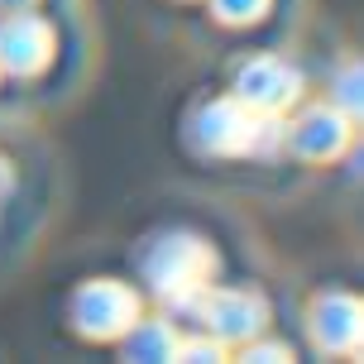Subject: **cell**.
I'll return each instance as SVG.
<instances>
[{
  "instance_id": "6da1fadb",
  "label": "cell",
  "mask_w": 364,
  "mask_h": 364,
  "mask_svg": "<svg viewBox=\"0 0 364 364\" xmlns=\"http://www.w3.org/2000/svg\"><path fill=\"white\" fill-rule=\"evenodd\" d=\"M278 129L273 115H255L250 106H240L235 96L225 101H206V106L192 115L187 125V139L197 154H211V159H235V154H264V149L278 144Z\"/></svg>"
},
{
  "instance_id": "7a4b0ae2",
  "label": "cell",
  "mask_w": 364,
  "mask_h": 364,
  "mask_svg": "<svg viewBox=\"0 0 364 364\" xmlns=\"http://www.w3.org/2000/svg\"><path fill=\"white\" fill-rule=\"evenodd\" d=\"M211 269H216V255L192 230H168V235L154 240V250L144 255L149 288H154V297H164L168 307H182L187 297H197L211 283Z\"/></svg>"
},
{
  "instance_id": "3957f363",
  "label": "cell",
  "mask_w": 364,
  "mask_h": 364,
  "mask_svg": "<svg viewBox=\"0 0 364 364\" xmlns=\"http://www.w3.org/2000/svg\"><path fill=\"white\" fill-rule=\"evenodd\" d=\"M182 307L197 311L201 331H211L220 346H245L269 326V302L259 288H201Z\"/></svg>"
},
{
  "instance_id": "277c9868",
  "label": "cell",
  "mask_w": 364,
  "mask_h": 364,
  "mask_svg": "<svg viewBox=\"0 0 364 364\" xmlns=\"http://www.w3.org/2000/svg\"><path fill=\"white\" fill-rule=\"evenodd\" d=\"M139 316V297L115 278H91L73 292V326L91 341H115Z\"/></svg>"
},
{
  "instance_id": "5b68a950",
  "label": "cell",
  "mask_w": 364,
  "mask_h": 364,
  "mask_svg": "<svg viewBox=\"0 0 364 364\" xmlns=\"http://www.w3.org/2000/svg\"><path fill=\"white\" fill-rule=\"evenodd\" d=\"M297 96H302V73L273 53L250 58L235 73V101L250 106L255 115H283Z\"/></svg>"
},
{
  "instance_id": "8992f818",
  "label": "cell",
  "mask_w": 364,
  "mask_h": 364,
  "mask_svg": "<svg viewBox=\"0 0 364 364\" xmlns=\"http://www.w3.org/2000/svg\"><path fill=\"white\" fill-rule=\"evenodd\" d=\"M53 24L43 15H29V10H15V15L0 19V68L15 77H34L48 68L53 58Z\"/></svg>"
},
{
  "instance_id": "52a82bcc",
  "label": "cell",
  "mask_w": 364,
  "mask_h": 364,
  "mask_svg": "<svg viewBox=\"0 0 364 364\" xmlns=\"http://www.w3.org/2000/svg\"><path fill=\"white\" fill-rule=\"evenodd\" d=\"M364 331V311L350 292H321L307 307V336L321 355H355Z\"/></svg>"
},
{
  "instance_id": "ba28073f",
  "label": "cell",
  "mask_w": 364,
  "mask_h": 364,
  "mask_svg": "<svg viewBox=\"0 0 364 364\" xmlns=\"http://www.w3.org/2000/svg\"><path fill=\"white\" fill-rule=\"evenodd\" d=\"M346 144H350V115L336 106H307L288 125V149L297 159H311V164L341 159Z\"/></svg>"
},
{
  "instance_id": "9c48e42d",
  "label": "cell",
  "mask_w": 364,
  "mask_h": 364,
  "mask_svg": "<svg viewBox=\"0 0 364 364\" xmlns=\"http://www.w3.org/2000/svg\"><path fill=\"white\" fill-rule=\"evenodd\" d=\"M125 341H120V350H125V360H139V364H154V360H173V346H178V331H173V321H129L125 331H120Z\"/></svg>"
},
{
  "instance_id": "30bf717a",
  "label": "cell",
  "mask_w": 364,
  "mask_h": 364,
  "mask_svg": "<svg viewBox=\"0 0 364 364\" xmlns=\"http://www.w3.org/2000/svg\"><path fill=\"white\" fill-rule=\"evenodd\" d=\"M273 0H211V15L220 24H259V19L269 15Z\"/></svg>"
},
{
  "instance_id": "8fae6325",
  "label": "cell",
  "mask_w": 364,
  "mask_h": 364,
  "mask_svg": "<svg viewBox=\"0 0 364 364\" xmlns=\"http://www.w3.org/2000/svg\"><path fill=\"white\" fill-rule=\"evenodd\" d=\"M173 360H182V364H197V360H225V346H220L216 336H211V341H206V331H201V336H187V341H178V346H173Z\"/></svg>"
},
{
  "instance_id": "7c38bea8",
  "label": "cell",
  "mask_w": 364,
  "mask_h": 364,
  "mask_svg": "<svg viewBox=\"0 0 364 364\" xmlns=\"http://www.w3.org/2000/svg\"><path fill=\"white\" fill-rule=\"evenodd\" d=\"M336 110H346L350 120L360 115V63H346L336 77Z\"/></svg>"
},
{
  "instance_id": "4fadbf2b",
  "label": "cell",
  "mask_w": 364,
  "mask_h": 364,
  "mask_svg": "<svg viewBox=\"0 0 364 364\" xmlns=\"http://www.w3.org/2000/svg\"><path fill=\"white\" fill-rule=\"evenodd\" d=\"M240 350H245L240 360H255V364H278V360H292V350L283 346V341H259V336H255V341H245Z\"/></svg>"
},
{
  "instance_id": "5bb4252c",
  "label": "cell",
  "mask_w": 364,
  "mask_h": 364,
  "mask_svg": "<svg viewBox=\"0 0 364 364\" xmlns=\"http://www.w3.org/2000/svg\"><path fill=\"white\" fill-rule=\"evenodd\" d=\"M5 192H10V164L0 159V197H5Z\"/></svg>"
},
{
  "instance_id": "9a60e30c",
  "label": "cell",
  "mask_w": 364,
  "mask_h": 364,
  "mask_svg": "<svg viewBox=\"0 0 364 364\" xmlns=\"http://www.w3.org/2000/svg\"><path fill=\"white\" fill-rule=\"evenodd\" d=\"M34 0H0V10H29Z\"/></svg>"
}]
</instances>
